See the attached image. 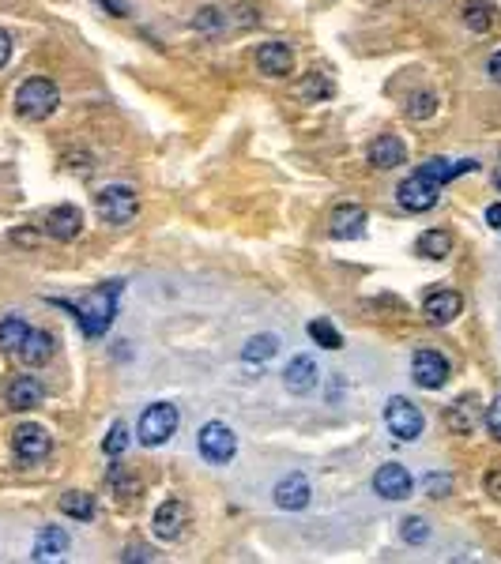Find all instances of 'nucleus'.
<instances>
[{"instance_id": "1", "label": "nucleus", "mask_w": 501, "mask_h": 564, "mask_svg": "<svg viewBox=\"0 0 501 564\" xmlns=\"http://www.w3.org/2000/svg\"><path fill=\"white\" fill-rule=\"evenodd\" d=\"M117 294H121V282H106V287L91 290L80 301V327H84V335H91V339L106 335L113 316H117Z\"/></svg>"}, {"instance_id": "2", "label": "nucleus", "mask_w": 501, "mask_h": 564, "mask_svg": "<svg viewBox=\"0 0 501 564\" xmlns=\"http://www.w3.org/2000/svg\"><path fill=\"white\" fill-rule=\"evenodd\" d=\"M57 102H61L57 83L42 80V75H34V80H27L15 91V110H19V117H27V121H45L49 113L57 110Z\"/></svg>"}, {"instance_id": "3", "label": "nucleus", "mask_w": 501, "mask_h": 564, "mask_svg": "<svg viewBox=\"0 0 501 564\" xmlns=\"http://www.w3.org/2000/svg\"><path fill=\"white\" fill-rule=\"evenodd\" d=\"M178 422H182V414L173 403H152L140 414V444H147V448L166 444L173 433H178Z\"/></svg>"}, {"instance_id": "4", "label": "nucleus", "mask_w": 501, "mask_h": 564, "mask_svg": "<svg viewBox=\"0 0 501 564\" xmlns=\"http://www.w3.org/2000/svg\"><path fill=\"white\" fill-rule=\"evenodd\" d=\"M94 208H98V215H103L110 226H124V222L136 219L140 199H136V192L129 185H110V189H103L94 196Z\"/></svg>"}, {"instance_id": "5", "label": "nucleus", "mask_w": 501, "mask_h": 564, "mask_svg": "<svg viewBox=\"0 0 501 564\" xmlns=\"http://www.w3.org/2000/svg\"><path fill=\"white\" fill-rule=\"evenodd\" d=\"M385 422H388V429L396 433V441H418L422 437V410L415 406V403H408V399H388V406H385Z\"/></svg>"}, {"instance_id": "6", "label": "nucleus", "mask_w": 501, "mask_h": 564, "mask_svg": "<svg viewBox=\"0 0 501 564\" xmlns=\"http://www.w3.org/2000/svg\"><path fill=\"white\" fill-rule=\"evenodd\" d=\"M238 452V437L231 425L222 422H208L204 429H200V455L211 459V463H231Z\"/></svg>"}, {"instance_id": "7", "label": "nucleus", "mask_w": 501, "mask_h": 564, "mask_svg": "<svg viewBox=\"0 0 501 564\" xmlns=\"http://www.w3.org/2000/svg\"><path fill=\"white\" fill-rule=\"evenodd\" d=\"M411 376H415L418 388L437 392V388H445V384H448V362L437 350H418L415 362H411Z\"/></svg>"}, {"instance_id": "8", "label": "nucleus", "mask_w": 501, "mask_h": 564, "mask_svg": "<svg viewBox=\"0 0 501 564\" xmlns=\"http://www.w3.org/2000/svg\"><path fill=\"white\" fill-rule=\"evenodd\" d=\"M437 192H441V189L430 181V177L411 173L408 181L399 185V192H396V196H399V203H404L408 211H415V215H418V211H430V208H434V203H437Z\"/></svg>"}, {"instance_id": "9", "label": "nucleus", "mask_w": 501, "mask_h": 564, "mask_svg": "<svg viewBox=\"0 0 501 564\" xmlns=\"http://www.w3.org/2000/svg\"><path fill=\"white\" fill-rule=\"evenodd\" d=\"M373 490H378L385 501H404V497H411L415 481H411L404 463H385L378 474H373Z\"/></svg>"}, {"instance_id": "10", "label": "nucleus", "mask_w": 501, "mask_h": 564, "mask_svg": "<svg viewBox=\"0 0 501 564\" xmlns=\"http://www.w3.org/2000/svg\"><path fill=\"white\" fill-rule=\"evenodd\" d=\"M12 444H15V455L23 463H42L49 455V448H54V441H49V433L42 425H19Z\"/></svg>"}, {"instance_id": "11", "label": "nucleus", "mask_w": 501, "mask_h": 564, "mask_svg": "<svg viewBox=\"0 0 501 564\" xmlns=\"http://www.w3.org/2000/svg\"><path fill=\"white\" fill-rule=\"evenodd\" d=\"M80 229H84V215H80V208H72V203H64V208H54V211L45 215V234L54 238V241L80 238Z\"/></svg>"}, {"instance_id": "12", "label": "nucleus", "mask_w": 501, "mask_h": 564, "mask_svg": "<svg viewBox=\"0 0 501 564\" xmlns=\"http://www.w3.org/2000/svg\"><path fill=\"white\" fill-rule=\"evenodd\" d=\"M275 508H283V511H302L309 501H313V490H309V481L302 474H290L283 478L280 485H275Z\"/></svg>"}, {"instance_id": "13", "label": "nucleus", "mask_w": 501, "mask_h": 564, "mask_svg": "<svg viewBox=\"0 0 501 564\" xmlns=\"http://www.w3.org/2000/svg\"><path fill=\"white\" fill-rule=\"evenodd\" d=\"M189 523V508L182 501H166L159 511H155V534L162 538V542H173V538H182Z\"/></svg>"}, {"instance_id": "14", "label": "nucleus", "mask_w": 501, "mask_h": 564, "mask_svg": "<svg viewBox=\"0 0 501 564\" xmlns=\"http://www.w3.org/2000/svg\"><path fill=\"white\" fill-rule=\"evenodd\" d=\"M422 313L430 316L434 324H453V320L464 313V297H460V294H453V290H437V294L426 297Z\"/></svg>"}, {"instance_id": "15", "label": "nucleus", "mask_w": 501, "mask_h": 564, "mask_svg": "<svg viewBox=\"0 0 501 564\" xmlns=\"http://www.w3.org/2000/svg\"><path fill=\"white\" fill-rule=\"evenodd\" d=\"M283 384H287L294 395L313 392V388H317V362H313L309 354H298L294 362L287 365V373H283Z\"/></svg>"}, {"instance_id": "16", "label": "nucleus", "mask_w": 501, "mask_h": 564, "mask_svg": "<svg viewBox=\"0 0 501 564\" xmlns=\"http://www.w3.org/2000/svg\"><path fill=\"white\" fill-rule=\"evenodd\" d=\"M257 64H260V72L264 75H290V68H294V53H290V45H283V42H264L260 45V53H257Z\"/></svg>"}, {"instance_id": "17", "label": "nucleus", "mask_w": 501, "mask_h": 564, "mask_svg": "<svg viewBox=\"0 0 501 564\" xmlns=\"http://www.w3.org/2000/svg\"><path fill=\"white\" fill-rule=\"evenodd\" d=\"M329 229H332L336 241H355V238H362V229H366V211L359 208V203H347V208H339L332 215Z\"/></svg>"}, {"instance_id": "18", "label": "nucleus", "mask_w": 501, "mask_h": 564, "mask_svg": "<svg viewBox=\"0 0 501 564\" xmlns=\"http://www.w3.org/2000/svg\"><path fill=\"white\" fill-rule=\"evenodd\" d=\"M479 418H483V410H479V403L475 399H457L453 406L445 410V425L453 429V433H460V437H467V433H475V425H479Z\"/></svg>"}, {"instance_id": "19", "label": "nucleus", "mask_w": 501, "mask_h": 564, "mask_svg": "<svg viewBox=\"0 0 501 564\" xmlns=\"http://www.w3.org/2000/svg\"><path fill=\"white\" fill-rule=\"evenodd\" d=\"M68 553V530L64 527H42L34 538V560H61Z\"/></svg>"}, {"instance_id": "20", "label": "nucleus", "mask_w": 501, "mask_h": 564, "mask_svg": "<svg viewBox=\"0 0 501 564\" xmlns=\"http://www.w3.org/2000/svg\"><path fill=\"white\" fill-rule=\"evenodd\" d=\"M23 362L27 365H45L49 362V354H54V335H49V331H27V339L19 343V350H15Z\"/></svg>"}, {"instance_id": "21", "label": "nucleus", "mask_w": 501, "mask_h": 564, "mask_svg": "<svg viewBox=\"0 0 501 564\" xmlns=\"http://www.w3.org/2000/svg\"><path fill=\"white\" fill-rule=\"evenodd\" d=\"M369 162L378 170H396L399 162H408V147L399 143L396 136H381L378 143L369 147Z\"/></svg>"}, {"instance_id": "22", "label": "nucleus", "mask_w": 501, "mask_h": 564, "mask_svg": "<svg viewBox=\"0 0 501 564\" xmlns=\"http://www.w3.org/2000/svg\"><path fill=\"white\" fill-rule=\"evenodd\" d=\"M42 399H45V388H42L34 376L12 380V388H8V406H12V410H31V406H38Z\"/></svg>"}, {"instance_id": "23", "label": "nucleus", "mask_w": 501, "mask_h": 564, "mask_svg": "<svg viewBox=\"0 0 501 564\" xmlns=\"http://www.w3.org/2000/svg\"><path fill=\"white\" fill-rule=\"evenodd\" d=\"M475 170V162H448V159H430V162H422V177H430V181L441 189V185H448V181H457L460 173H471Z\"/></svg>"}, {"instance_id": "24", "label": "nucleus", "mask_w": 501, "mask_h": 564, "mask_svg": "<svg viewBox=\"0 0 501 564\" xmlns=\"http://www.w3.org/2000/svg\"><path fill=\"white\" fill-rule=\"evenodd\" d=\"M418 252L426 256V260H445V256L453 252V238H448L445 229H426V234L418 238Z\"/></svg>"}, {"instance_id": "25", "label": "nucleus", "mask_w": 501, "mask_h": 564, "mask_svg": "<svg viewBox=\"0 0 501 564\" xmlns=\"http://www.w3.org/2000/svg\"><path fill=\"white\" fill-rule=\"evenodd\" d=\"M61 511H64V516H72V520L87 523V520L94 516V497H91V493H80V490H72V493L61 497Z\"/></svg>"}, {"instance_id": "26", "label": "nucleus", "mask_w": 501, "mask_h": 564, "mask_svg": "<svg viewBox=\"0 0 501 564\" xmlns=\"http://www.w3.org/2000/svg\"><path fill=\"white\" fill-rule=\"evenodd\" d=\"M27 324H23L19 316H5L0 320V350H19V343L27 339Z\"/></svg>"}, {"instance_id": "27", "label": "nucleus", "mask_w": 501, "mask_h": 564, "mask_svg": "<svg viewBox=\"0 0 501 564\" xmlns=\"http://www.w3.org/2000/svg\"><path fill=\"white\" fill-rule=\"evenodd\" d=\"M275 350H280V339H275V335H253V339L245 343L241 357H245V362H260V365H264Z\"/></svg>"}, {"instance_id": "28", "label": "nucleus", "mask_w": 501, "mask_h": 564, "mask_svg": "<svg viewBox=\"0 0 501 564\" xmlns=\"http://www.w3.org/2000/svg\"><path fill=\"white\" fill-rule=\"evenodd\" d=\"M464 23L475 31V34H486L490 31V23H494V15H490V5H483V0H471V5L464 8Z\"/></svg>"}, {"instance_id": "29", "label": "nucleus", "mask_w": 501, "mask_h": 564, "mask_svg": "<svg viewBox=\"0 0 501 564\" xmlns=\"http://www.w3.org/2000/svg\"><path fill=\"white\" fill-rule=\"evenodd\" d=\"M309 335H313L324 350H339V346H343V335H339V331H336L329 320H313V324H309Z\"/></svg>"}, {"instance_id": "30", "label": "nucleus", "mask_w": 501, "mask_h": 564, "mask_svg": "<svg viewBox=\"0 0 501 564\" xmlns=\"http://www.w3.org/2000/svg\"><path fill=\"white\" fill-rule=\"evenodd\" d=\"M124 448H129V429H124V425L117 422V425H113V429L106 433V441H103V452H106V455H121Z\"/></svg>"}, {"instance_id": "31", "label": "nucleus", "mask_w": 501, "mask_h": 564, "mask_svg": "<svg viewBox=\"0 0 501 564\" xmlns=\"http://www.w3.org/2000/svg\"><path fill=\"white\" fill-rule=\"evenodd\" d=\"M399 534H404V542H415V546H422L426 538H430V527H426L422 520H404V527H399Z\"/></svg>"}, {"instance_id": "32", "label": "nucleus", "mask_w": 501, "mask_h": 564, "mask_svg": "<svg viewBox=\"0 0 501 564\" xmlns=\"http://www.w3.org/2000/svg\"><path fill=\"white\" fill-rule=\"evenodd\" d=\"M434 110H437V98H434V94H415L411 106H408L411 117H430Z\"/></svg>"}, {"instance_id": "33", "label": "nucleus", "mask_w": 501, "mask_h": 564, "mask_svg": "<svg viewBox=\"0 0 501 564\" xmlns=\"http://www.w3.org/2000/svg\"><path fill=\"white\" fill-rule=\"evenodd\" d=\"M483 418H486V429H490V433H494V437L501 441V395H497V399L490 403V410H486V414H483Z\"/></svg>"}, {"instance_id": "34", "label": "nucleus", "mask_w": 501, "mask_h": 564, "mask_svg": "<svg viewBox=\"0 0 501 564\" xmlns=\"http://www.w3.org/2000/svg\"><path fill=\"white\" fill-rule=\"evenodd\" d=\"M426 490H430L434 497H445L448 490H453V478H448V474H430V478H426Z\"/></svg>"}, {"instance_id": "35", "label": "nucleus", "mask_w": 501, "mask_h": 564, "mask_svg": "<svg viewBox=\"0 0 501 564\" xmlns=\"http://www.w3.org/2000/svg\"><path fill=\"white\" fill-rule=\"evenodd\" d=\"M486 493H490L494 501H501V471H490V474H486Z\"/></svg>"}, {"instance_id": "36", "label": "nucleus", "mask_w": 501, "mask_h": 564, "mask_svg": "<svg viewBox=\"0 0 501 564\" xmlns=\"http://www.w3.org/2000/svg\"><path fill=\"white\" fill-rule=\"evenodd\" d=\"M8 57H12V38H8V31H0V68L8 64Z\"/></svg>"}, {"instance_id": "37", "label": "nucleus", "mask_w": 501, "mask_h": 564, "mask_svg": "<svg viewBox=\"0 0 501 564\" xmlns=\"http://www.w3.org/2000/svg\"><path fill=\"white\" fill-rule=\"evenodd\" d=\"M486 222L494 229H501V203H490V208H486Z\"/></svg>"}, {"instance_id": "38", "label": "nucleus", "mask_w": 501, "mask_h": 564, "mask_svg": "<svg viewBox=\"0 0 501 564\" xmlns=\"http://www.w3.org/2000/svg\"><path fill=\"white\" fill-rule=\"evenodd\" d=\"M490 75H494V80L501 83V49H497V53L490 57Z\"/></svg>"}]
</instances>
